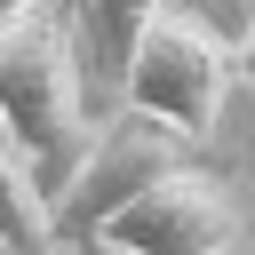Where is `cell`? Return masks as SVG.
I'll return each instance as SVG.
<instances>
[{"instance_id": "cell-9", "label": "cell", "mask_w": 255, "mask_h": 255, "mask_svg": "<svg viewBox=\"0 0 255 255\" xmlns=\"http://www.w3.org/2000/svg\"><path fill=\"white\" fill-rule=\"evenodd\" d=\"M0 255H8V239H0Z\"/></svg>"}, {"instance_id": "cell-2", "label": "cell", "mask_w": 255, "mask_h": 255, "mask_svg": "<svg viewBox=\"0 0 255 255\" xmlns=\"http://www.w3.org/2000/svg\"><path fill=\"white\" fill-rule=\"evenodd\" d=\"M231 80H239V48L215 24L183 16V8H159L143 48H135V64H128V80H120V104H135V112L183 128L191 143H207L215 120H223Z\"/></svg>"}, {"instance_id": "cell-6", "label": "cell", "mask_w": 255, "mask_h": 255, "mask_svg": "<svg viewBox=\"0 0 255 255\" xmlns=\"http://www.w3.org/2000/svg\"><path fill=\"white\" fill-rule=\"evenodd\" d=\"M159 8H167V0H72V16H80V56H88V72L120 88Z\"/></svg>"}, {"instance_id": "cell-4", "label": "cell", "mask_w": 255, "mask_h": 255, "mask_svg": "<svg viewBox=\"0 0 255 255\" xmlns=\"http://www.w3.org/2000/svg\"><path fill=\"white\" fill-rule=\"evenodd\" d=\"M239 191L215 175V167H167L151 191H135L104 231L96 247L104 255H223L239 239Z\"/></svg>"}, {"instance_id": "cell-10", "label": "cell", "mask_w": 255, "mask_h": 255, "mask_svg": "<svg viewBox=\"0 0 255 255\" xmlns=\"http://www.w3.org/2000/svg\"><path fill=\"white\" fill-rule=\"evenodd\" d=\"M48 255H64V247H48Z\"/></svg>"}, {"instance_id": "cell-5", "label": "cell", "mask_w": 255, "mask_h": 255, "mask_svg": "<svg viewBox=\"0 0 255 255\" xmlns=\"http://www.w3.org/2000/svg\"><path fill=\"white\" fill-rule=\"evenodd\" d=\"M0 239H8V255H48V247H64L56 239V199H48V183H40V167L24 159V143L0 128Z\"/></svg>"}, {"instance_id": "cell-3", "label": "cell", "mask_w": 255, "mask_h": 255, "mask_svg": "<svg viewBox=\"0 0 255 255\" xmlns=\"http://www.w3.org/2000/svg\"><path fill=\"white\" fill-rule=\"evenodd\" d=\"M183 159H191V135H183V128L120 104V120L96 128L88 159H80L72 183L56 191V239H64V247H96V231H104L135 191H151L167 167H183Z\"/></svg>"}, {"instance_id": "cell-8", "label": "cell", "mask_w": 255, "mask_h": 255, "mask_svg": "<svg viewBox=\"0 0 255 255\" xmlns=\"http://www.w3.org/2000/svg\"><path fill=\"white\" fill-rule=\"evenodd\" d=\"M16 8H24V0H0V24H8V16H16Z\"/></svg>"}, {"instance_id": "cell-1", "label": "cell", "mask_w": 255, "mask_h": 255, "mask_svg": "<svg viewBox=\"0 0 255 255\" xmlns=\"http://www.w3.org/2000/svg\"><path fill=\"white\" fill-rule=\"evenodd\" d=\"M0 128L40 167L48 199L88 159V96H80V16L72 0H24L0 24Z\"/></svg>"}, {"instance_id": "cell-7", "label": "cell", "mask_w": 255, "mask_h": 255, "mask_svg": "<svg viewBox=\"0 0 255 255\" xmlns=\"http://www.w3.org/2000/svg\"><path fill=\"white\" fill-rule=\"evenodd\" d=\"M239 80L255 88V16H247V32H239Z\"/></svg>"}]
</instances>
